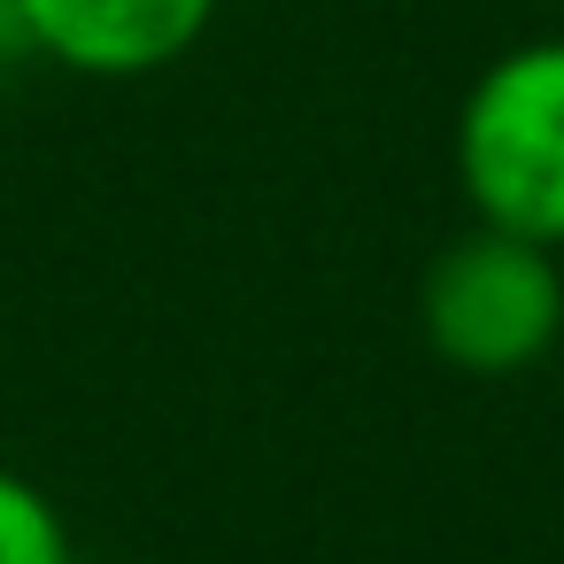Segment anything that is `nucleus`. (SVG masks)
Instances as JSON below:
<instances>
[{
    "mask_svg": "<svg viewBox=\"0 0 564 564\" xmlns=\"http://www.w3.org/2000/svg\"><path fill=\"white\" fill-rule=\"evenodd\" d=\"M32 55L70 78H155L202 47L217 0H17Z\"/></svg>",
    "mask_w": 564,
    "mask_h": 564,
    "instance_id": "nucleus-3",
    "label": "nucleus"
},
{
    "mask_svg": "<svg viewBox=\"0 0 564 564\" xmlns=\"http://www.w3.org/2000/svg\"><path fill=\"white\" fill-rule=\"evenodd\" d=\"M417 333L464 379H518L564 340V256L495 225L448 240L417 279Z\"/></svg>",
    "mask_w": 564,
    "mask_h": 564,
    "instance_id": "nucleus-2",
    "label": "nucleus"
},
{
    "mask_svg": "<svg viewBox=\"0 0 564 564\" xmlns=\"http://www.w3.org/2000/svg\"><path fill=\"white\" fill-rule=\"evenodd\" d=\"M24 63H40L32 55V32H24V9H17V0H0V86H9Z\"/></svg>",
    "mask_w": 564,
    "mask_h": 564,
    "instance_id": "nucleus-5",
    "label": "nucleus"
},
{
    "mask_svg": "<svg viewBox=\"0 0 564 564\" xmlns=\"http://www.w3.org/2000/svg\"><path fill=\"white\" fill-rule=\"evenodd\" d=\"M456 186L471 225L564 256V40L502 47L456 109Z\"/></svg>",
    "mask_w": 564,
    "mask_h": 564,
    "instance_id": "nucleus-1",
    "label": "nucleus"
},
{
    "mask_svg": "<svg viewBox=\"0 0 564 564\" xmlns=\"http://www.w3.org/2000/svg\"><path fill=\"white\" fill-rule=\"evenodd\" d=\"M0 564H78V533L63 502L17 464H0Z\"/></svg>",
    "mask_w": 564,
    "mask_h": 564,
    "instance_id": "nucleus-4",
    "label": "nucleus"
}]
</instances>
